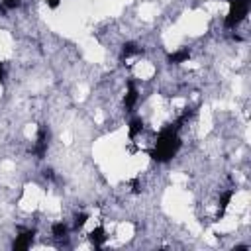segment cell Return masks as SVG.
I'll return each mask as SVG.
<instances>
[{
	"instance_id": "6da1fadb",
	"label": "cell",
	"mask_w": 251,
	"mask_h": 251,
	"mask_svg": "<svg viewBox=\"0 0 251 251\" xmlns=\"http://www.w3.org/2000/svg\"><path fill=\"white\" fill-rule=\"evenodd\" d=\"M182 147V139H180V127L175 124L163 126L159 129V133L153 139V145L149 149V157L155 163H169L176 157V153Z\"/></svg>"
},
{
	"instance_id": "7a4b0ae2",
	"label": "cell",
	"mask_w": 251,
	"mask_h": 251,
	"mask_svg": "<svg viewBox=\"0 0 251 251\" xmlns=\"http://www.w3.org/2000/svg\"><path fill=\"white\" fill-rule=\"evenodd\" d=\"M249 10H251V0H229L224 25L229 29H235L239 24L245 22V18L249 16Z\"/></svg>"
},
{
	"instance_id": "3957f363",
	"label": "cell",
	"mask_w": 251,
	"mask_h": 251,
	"mask_svg": "<svg viewBox=\"0 0 251 251\" xmlns=\"http://www.w3.org/2000/svg\"><path fill=\"white\" fill-rule=\"evenodd\" d=\"M47 149H49V129L45 126H41L35 133V141H33V155L37 159H43L47 155Z\"/></svg>"
},
{
	"instance_id": "277c9868",
	"label": "cell",
	"mask_w": 251,
	"mask_h": 251,
	"mask_svg": "<svg viewBox=\"0 0 251 251\" xmlns=\"http://www.w3.org/2000/svg\"><path fill=\"white\" fill-rule=\"evenodd\" d=\"M33 239H35V229L24 227V229H20L18 235L14 237L12 249H16V251H25V249H29V247L33 245Z\"/></svg>"
},
{
	"instance_id": "5b68a950",
	"label": "cell",
	"mask_w": 251,
	"mask_h": 251,
	"mask_svg": "<svg viewBox=\"0 0 251 251\" xmlns=\"http://www.w3.org/2000/svg\"><path fill=\"white\" fill-rule=\"evenodd\" d=\"M124 110L126 112H133V108L139 102V88L135 80H127L126 82V92H124Z\"/></svg>"
},
{
	"instance_id": "8992f818",
	"label": "cell",
	"mask_w": 251,
	"mask_h": 251,
	"mask_svg": "<svg viewBox=\"0 0 251 251\" xmlns=\"http://www.w3.org/2000/svg\"><path fill=\"white\" fill-rule=\"evenodd\" d=\"M143 131H145V120L141 116H137V114L131 116L129 122H127V137H129V141H135L137 137H141Z\"/></svg>"
},
{
	"instance_id": "52a82bcc",
	"label": "cell",
	"mask_w": 251,
	"mask_h": 251,
	"mask_svg": "<svg viewBox=\"0 0 251 251\" xmlns=\"http://www.w3.org/2000/svg\"><path fill=\"white\" fill-rule=\"evenodd\" d=\"M233 196H235V188H227V190L220 192V198H218V214H216V218H218V220H220V218H224V214L227 212V208H229V204H231Z\"/></svg>"
},
{
	"instance_id": "ba28073f",
	"label": "cell",
	"mask_w": 251,
	"mask_h": 251,
	"mask_svg": "<svg viewBox=\"0 0 251 251\" xmlns=\"http://www.w3.org/2000/svg\"><path fill=\"white\" fill-rule=\"evenodd\" d=\"M88 239L94 247H104L108 243V233H106V227L104 226H94L90 231H88Z\"/></svg>"
},
{
	"instance_id": "9c48e42d",
	"label": "cell",
	"mask_w": 251,
	"mask_h": 251,
	"mask_svg": "<svg viewBox=\"0 0 251 251\" xmlns=\"http://www.w3.org/2000/svg\"><path fill=\"white\" fill-rule=\"evenodd\" d=\"M143 53V49L135 43V41H126L124 45H122V49H120V59L122 61H129V59H133V57H139Z\"/></svg>"
},
{
	"instance_id": "30bf717a",
	"label": "cell",
	"mask_w": 251,
	"mask_h": 251,
	"mask_svg": "<svg viewBox=\"0 0 251 251\" xmlns=\"http://www.w3.org/2000/svg\"><path fill=\"white\" fill-rule=\"evenodd\" d=\"M190 55H192V53H190L188 47H178V49H175L173 53L167 55V61H169L171 65H182V63H188Z\"/></svg>"
},
{
	"instance_id": "8fae6325",
	"label": "cell",
	"mask_w": 251,
	"mask_h": 251,
	"mask_svg": "<svg viewBox=\"0 0 251 251\" xmlns=\"http://www.w3.org/2000/svg\"><path fill=\"white\" fill-rule=\"evenodd\" d=\"M71 231H73L71 226H69L67 222H63V220H57V222L51 224V235H53L55 239H67Z\"/></svg>"
},
{
	"instance_id": "7c38bea8",
	"label": "cell",
	"mask_w": 251,
	"mask_h": 251,
	"mask_svg": "<svg viewBox=\"0 0 251 251\" xmlns=\"http://www.w3.org/2000/svg\"><path fill=\"white\" fill-rule=\"evenodd\" d=\"M88 214L86 212H76L75 214V218H73V224H71V229L73 231H80L84 226H86V222H88Z\"/></svg>"
},
{
	"instance_id": "4fadbf2b",
	"label": "cell",
	"mask_w": 251,
	"mask_h": 251,
	"mask_svg": "<svg viewBox=\"0 0 251 251\" xmlns=\"http://www.w3.org/2000/svg\"><path fill=\"white\" fill-rule=\"evenodd\" d=\"M0 6H2V10L12 12V10H18L22 6V0H0Z\"/></svg>"
},
{
	"instance_id": "5bb4252c",
	"label": "cell",
	"mask_w": 251,
	"mask_h": 251,
	"mask_svg": "<svg viewBox=\"0 0 251 251\" xmlns=\"http://www.w3.org/2000/svg\"><path fill=\"white\" fill-rule=\"evenodd\" d=\"M4 76H6V69H4V63L0 61V86H2V82H4Z\"/></svg>"
},
{
	"instance_id": "9a60e30c",
	"label": "cell",
	"mask_w": 251,
	"mask_h": 251,
	"mask_svg": "<svg viewBox=\"0 0 251 251\" xmlns=\"http://www.w3.org/2000/svg\"><path fill=\"white\" fill-rule=\"evenodd\" d=\"M61 2H63V0H47V6H49V8H57Z\"/></svg>"
}]
</instances>
